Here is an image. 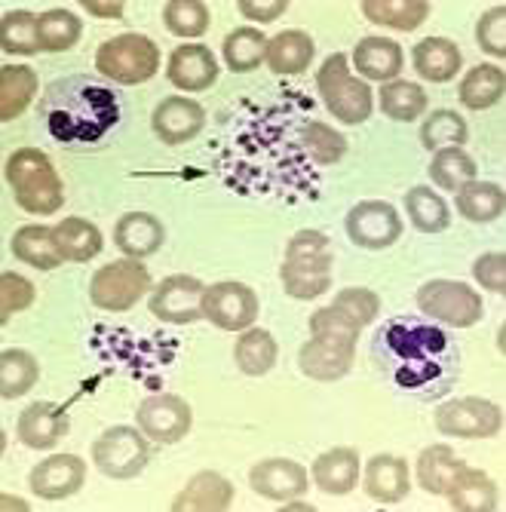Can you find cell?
<instances>
[{
    "instance_id": "1",
    "label": "cell",
    "mask_w": 506,
    "mask_h": 512,
    "mask_svg": "<svg viewBox=\"0 0 506 512\" xmlns=\"http://www.w3.org/2000/svg\"><path fill=\"white\" fill-rule=\"evenodd\" d=\"M372 362L396 393L414 402L445 399L460 381V344L421 316L384 319L372 335Z\"/></svg>"
},
{
    "instance_id": "2",
    "label": "cell",
    "mask_w": 506,
    "mask_h": 512,
    "mask_svg": "<svg viewBox=\"0 0 506 512\" xmlns=\"http://www.w3.org/2000/svg\"><path fill=\"white\" fill-rule=\"evenodd\" d=\"M37 126L53 145L68 151H96L111 145L126 120L120 89L96 74H65L43 89Z\"/></svg>"
},
{
    "instance_id": "3",
    "label": "cell",
    "mask_w": 506,
    "mask_h": 512,
    "mask_svg": "<svg viewBox=\"0 0 506 512\" xmlns=\"http://www.w3.org/2000/svg\"><path fill=\"white\" fill-rule=\"evenodd\" d=\"M7 181L16 203L31 215H53L65 203V188L53 160L37 148H19L10 154Z\"/></svg>"
},
{
    "instance_id": "4",
    "label": "cell",
    "mask_w": 506,
    "mask_h": 512,
    "mask_svg": "<svg viewBox=\"0 0 506 512\" xmlns=\"http://www.w3.org/2000/svg\"><path fill=\"white\" fill-rule=\"evenodd\" d=\"M316 86H319L322 102L332 111V117H338L341 123L356 126L372 117V108H375L372 86L350 74V59L344 53H332L322 62L316 74Z\"/></svg>"
},
{
    "instance_id": "5",
    "label": "cell",
    "mask_w": 506,
    "mask_h": 512,
    "mask_svg": "<svg viewBox=\"0 0 506 512\" xmlns=\"http://www.w3.org/2000/svg\"><path fill=\"white\" fill-rule=\"evenodd\" d=\"M96 68L108 83H148L160 68V46L145 34H117L96 50Z\"/></svg>"
},
{
    "instance_id": "6",
    "label": "cell",
    "mask_w": 506,
    "mask_h": 512,
    "mask_svg": "<svg viewBox=\"0 0 506 512\" xmlns=\"http://www.w3.org/2000/svg\"><path fill=\"white\" fill-rule=\"evenodd\" d=\"M151 289V273L138 258H120L105 264L89 283V301L99 310L123 313L135 307Z\"/></svg>"
},
{
    "instance_id": "7",
    "label": "cell",
    "mask_w": 506,
    "mask_h": 512,
    "mask_svg": "<svg viewBox=\"0 0 506 512\" xmlns=\"http://www.w3.org/2000/svg\"><path fill=\"white\" fill-rule=\"evenodd\" d=\"M418 307L427 319L442 322L448 329H470L485 313L482 298L473 286L454 279H433L418 289Z\"/></svg>"
},
{
    "instance_id": "8",
    "label": "cell",
    "mask_w": 506,
    "mask_h": 512,
    "mask_svg": "<svg viewBox=\"0 0 506 512\" xmlns=\"http://www.w3.org/2000/svg\"><path fill=\"white\" fill-rule=\"evenodd\" d=\"M92 460H96L102 476L126 482V479H135L148 467L151 445H148L142 430L111 427L96 439V445H92Z\"/></svg>"
},
{
    "instance_id": "9",
    "label": "cell",
    "mask_w": 506,
    "mask_h": 512,
    "mask_svg": "<svg viewBox=\"0 0 506 512\" xmlns=\"http://www.w3.org/2000/svg\"><path fill=\"white\" fill-rule=\"evenodd\" d=\"M436 430L457 439H491L503 427V411L491 399L464 396L436 408Z\"/></svg>"
},
{
    "instance_id": "10",
    "label": "cell",
    "mask_w": 506,
    "mask_h": 512,
    "mask_svg": "<svg viewBox=\"0 0 506 512\" xmlns=\"http://www.w3.org/2000/svg\"><path fill=\"white\" fill-rule=\"evenodd\" d=\"M258 295L237 279L212 283L203 292V316L221 332H246L258 319Z\"/></svg>"
},
{
    "instance_id": "11",
    "label": "cell",
    "mask_w": 506,
    "mask_h": 512,
    "mask_svg": "<svg viewBox=\"0 0 506 512\" xmlns=\"http://www.w3.org/2000/svg\"><path fill=\"white\" fill-rule=\"evenodd\" d=\"M135 421H138V430H142L151 442L172 445V442H181L191 433L194 414H191V405L181 396L157 393V396H148L142 405H138Z\"/></svg>"
},
{
    "instance_id": "12",
    "label": "cell",
    "mask_w": 506,
    "mask_h": 512,
    "mask_svg": "<svg viewBox=\"0 0 506 512\" xmlns=\"http://www.w3.org/2000/svg\"><path fill=\"white\" fill-rule=\"evenodd\" d=\"M347 237L359 249H390L402 237V218L387 200H362L347 212Z\"/></svg>"
},
{
    "instance_id": "13",
    "label": "cell",
    "mask_w": 506,
    "mask_h": 512,
    "mask_svg": "<svg viewBox=\"0 0 506 512\" xmlns=\"http://www.w3.org/2000/svg\"><path fill=\"white\" fill-rule=\"evenodd\" d=\"M203 292H206V286L200 283L197 276L172 273V276L163 279V283H157L148 307L160 322L191 325V322L203 319Z\"/></svg>"
},
{
    "instance_id": "14",
    "label": "cell",
    "mask_w": 506,
    "mask_h": 512,
    "mask_svg": "<svg viewBox=\"0 0 506 512\" xmlns=\"http://www.w3.org/2000/svg\"><path fill=\"white\" fill-rule=\"evenodd\" d=\"M86 482V467L77 454H50L31 470V491L40 500H65Z\"/></svg>"
},
{
    "instance_id": "15",
    "label": "cell",
    "mask_w": 506,
    "mask_h": 512,
    "mask_svg": "<svg viewBox=\"0 0 506 512\" xmlns=\"http://www.w3.org/2000/svg\"><path fill=\"white\" fill-rule=\"evenodd\" d=\"M249 485L255 494L267 500H295L307 491L310 476L304 473L301 463L289 457H270V460L255 463L249 473Z\"/></svg>"
},
{
    "instance_id": "16",
    "label": "cell",
    "mask_w": 506,
    "mask_h": 512,
    "mask_svg": "<svg viewBox=\"0 0 506 512\" xmlns=\"http://www.w3.org/2000/svg\"><path fill=\"white\" fill-rule=\"evenodd\" d=\"M151 126H154V135L166 145H184L197 138L206 126V111L200 102L194 99H181V96H172V99H163L151 117Z\"/></svg>"
},
{
    "instance_id": "17",
    "label": "cell",
    "mask_w": 506,
    "mask_h": 512,
    "mask_svg": "<svg viewBox=\"0 0 506 512\" xmlns=\"http://www.w3.org/2000/svg\"><path fill=\"white\" fill-rule=\"evenodd\" d=\"M71 430L68 411L53 405V402H34L19 414L16 433L22 439V445L34 448V451H53Z\"/></svg>"
},
{
    "instance_id": "18",
    "label": "cell",
    "mask_w": 506,
    "mask_h": 512,
    "mask_svg": "<svg viewBox=\"0 0 506 512\" xmlns=\"http://www.w3.org/2000/svg\"><path fill=\"white\" fill-rule=\"evenodd\" d=\"M166 74H169L172 86H178L181 92H203L218 80V62L209 46L184 43L178 50H172Z\"/></svg>"
},
{
    "instance_id": "19",
    "label": "cell",
    "mask_w": 506,
    "mask_h": 512,
    "mask_svg": "<svg viewBox=\"0 0 506 512\" xmlns=\"http://www.w3.org/2000/svg\"><path fill=\"white\" fill-rule=\"evenodd\" d=\"M353 353L350 347L332 344V341H307L298 350V368L304 371V378L319 381V384H335L350 375L353 368Z\"/></svg>"
},
{
    "instance_id": "20",
    "label": "cell",
    "mask_w": 506,
    "mask_h": 512,
    "mask_svg": "<svg viewBox=\"0 0 506 512\" xmlns=\"http://www.w3.org/2000/svg\"><path fill=\"white\" fill-rule=\"evenodd\" d=\"M166 230L151 212H126L114 227V243L126 258H151L160 252Z\"/></svg>"
},
{
    "instance_id": "21",
    "label": "cell",
    "mask_w": 506,
    "mask_h": 512,
    "mask_svg": "<svg viewBox=\"0 0 506 512\" xmlns=\"http://www.w3.org/2000/svg\"><path fill=\"white\" fill-rule=\"evenodd\" d=\"M230 503H234V485L215 470H203L172 500V509L175 512H224L230 509Z\"/></svg>"
},
{
    "instance_id": "22",
    "label": "cell",
    "mask_w": 506,
    "mask_h": 512,
    "mask_svg": "<svg viewBox=\"0 0 506 512\" xmlns=\"http://www.w3.org/2000/svg\"><path fill=\"white\" fill-rule=\"evenodd\" d=\"M362 485H365V494L378 503H399L411 488L408 463L396 454H378L368 460Z\"/></svg>"
},
{
    "instance_id": "23",
    "label": "cell",
    "mask_w": 506,
    "mask_h": 512,
    "mask_svg": "<svg viewBox=\"0 0 506 512\" xmlns=\"http://www.w3.org/2000/svg\"><path fill=\"white\" fill-rule=\"evenodd\" d=\"M445 497H448V506L454 512H491V509H497L494 482L488 479L485 470L467 467V463L454 473Z\"/></svg>"
},
{
    "instance_id": "24",
    "label": "cell",
    "mask_w": 506,
    "mask_h": 512,
    "mask_svg": "<svg viewBox=\"0 0 506 512\" xmlns=\"http://www.w3.org/2000/svg\"><path fill=\"white\" fill-rule=\"evenodd\" d=\"M313 482L326 494H350L359 485V454L356 448H329L313 460Z\"/></svg>"
},
{
    "instance_id": "25",
    "label": "cell",
    "mask_w": 506,
    "mask_h": 512,
    "mask_svg": "<svg viewBox=\"0 0 506 512\" xmlns=\"http://www.w3.org/2000/svg\"><path fill=\"white\" fill-rule=\"evenodd\" d=\"M313 53H316L313 37L307 31L289 28V31H280L276 37L267 40V56H264V62L270 65L273 74L295 77V74H301V71L310 68Z\"/></svg>"
},
{
    "instance_id": "26",
    "label": "cell",
    "mask_w": 506,
    "mask_h": 512,
    "mask_svg": "<svg viewBox=\"0 0 506 512\" xmlns=\"http://www.w3.org/2000/svg\"><path fill=\"white\" fill-rule=\"evenodd\" d=\"M353 68L365 80H396L402 71V46L387 37H362L353 50Z\"/></svg>"
},
{
    "instance_id": "27",
    "label": "cell",
    "mask_w": 506,
    "mask_h": 512,
    "mask_svg": "<svg viewBox=\"0 0 506 512\" xmlns=\"http://www.w3.org/2000/svg\"><path fill=\"white\" fill-rule=\"evenodd\" d=\"M411 62H414V71H418L427 83H448V80H454L464 59H460V50L451 40L427 37L414 46Z\"/></svg>"
},
{
    "instance_id": "28",
    "label": "cell",
    "mask_w": 506,
    "mask_h": 512,
    "mask_svg": "<svg viewBox=\"0 0 506 512\" xmlns=\"http://www.w3.org/2000/svg\"><path fill=\"white\" fill-rule=\"evenodd\" d=\"M13 255L34 270H56L65 258L56 246V230L43 224H25L13 234Z\"/></svg>"
},
{
    "instance_id": "29",
    "label": "cell",
    "mask_w": 506,
    "mask_h": 512,
    "mask_svg": "<svg viewBox=\"0 0 506 512\" xmlns=\"http://www.w3.org/2000/svg\"><path fill=\"white\" fill-rule=\"evenodd\" d=\"M53 230H56V246L65 261L86 264L102 252V230L86 218L71 215V218L59 221V227H53Z\"/></svg>"
},
{
    "instance_id": "30",
    "label": "cell",
    "mask_w": 506,
    "mask_h": 512,
    "mask_svg": "<svg viewBox=\"0 0 506 512\" xmlns=\"http://www.w3.org/2000/svg\"><path fill=\"white\" fill-rule=\"evenodd\" d=\"M362 13L368 22L393 31H418L430 16V4L427 0H365Z\"/></svg>"
},
{
    "instance_id": "31",
    "label": "cell",
    "mask_w": 506,
    "mask_h": 512,
    "mask_svg": "<svg viewBox=\"0 0 506 512\" xmlns=\"http://www.w3.org/2000/svg\"><path fill=\"white\" fill-rule=\"evenodd\" d=\"M37 92V74L28 65H4L0 71V120L22 117Z\"/></svg>"
},
{
    "instance_id": "32",
    "label": "cell",
    "mask_w": 506,
    "mask_h": 512,
    "mask_svg": "<svg viewBox=\"0 0 506 512\" xmlns=\"http://www.w3.org/2000/svg\"><path fill=\"white\" fill-rule=\"evenodd\" d=\"M457 212L476 224L494 221L506 212V194L494 181H470L457 191Z\"/></svg>"
},
{
    "instance_id": "33",
    "label": "cell",
    "mask_w": 506,
    "mask_h": 512,
    "mask_svg": "<svg viewBox=\"0 0 506 512\" xmlns=\"http://www.w3.org/2000/svg\"><path fill=\"white\" fill-rule=\"evenodd\" d=\"M298 138H301L304 157L316 166H335L347 154V138L341 132L329 129L326 123H319V120H301Z\"/></svg>"
},
{
    "instance_id": "34",
    "label": "cell",
    "mask_w": 506,
    "mask_h": 512,
    "mask_svg": "<svg viewBox=\"0 0 506 512\" xmlns=\"http://www.w3.org/2000/svg\"><path fill=\"white\" fill-rule=\"evenodd\" d=\"M276 356H280V347H276V341H273V335L267 329H246L237 338L234 362L249 378L267 375V371L276 365Z\"/></svg>"
},
{
    "instance_id": "35",
    "label": "cell",
    "mask_w": 506,
    "mask_h": 512,
    "mask_svg": "<svg viewBox=\"0 0 506 512\" xmlns=\"http://www.w3.org/2000/svg\"><path fill=\"white\" fill-rule=\"evenodd\" d=\"M506 92V74L497 65H479L473 68L464 83H460V102L470 111H488L494 108Z\"/></svg>"
},
{
    "instance_id": "36",
    "label": "cell",
    "mask_w": 506,
    "mask_h": 512,
    "mask_svg": "<svg viewBox=\"0 0 506 512\" xmlns=\"http://www.w3.org/2000/svg\"><path fill=\"white\" fill-rule=\"evenodd\" d=\"M460 467H464V460L451 451V445H430L418 457V482L427 494L445 497V491Z\"/></svg>"
},
{
    "instance_id": "37",
    "label": "cell",
    "mask_w": 506,
    "mask_h": 512,
    "mask_svg": "<svg viewBox=\"0 0 506 512\" xmlns=\"http://www.w3.org/2000/svg\"><path fill=\"white\" fill-rule=\"evenodd\" d=\"M378 102H381V111H384L390 120L411 123V120H418V117L427 111V92H424L418 83L390 80V83L381 86Z\"/></svg>"
},
{
    "instance_id": "38",
    "label": "cell",
    "mask_w": 506,
    "mask_h": 512,
    "mask_svg": "<svg viewBox=\"0 0 506 512\" xmlns=\"http://www.w3.org/2000/svg\"><path fill=\"white\" fill-rule=\"evenodd\" d=\"M40 378V365L28 350L10 347L0 353V393L4 399H19L25 396Z\"/></svg>"
},
{
    "instance_id": "39",
    "label": "cell",
    "mask_w": 506,
    "mask_h": 512,
    "mask_svg": "<svg viewBox=\"0 0 506 512\" xmlns=\"http://www.w3.org/2000/svg\"><path fill=\"white\" fill-rule=\"evenodd\" d=\"M83 22L71 10H46L37 16V40L43 53H65L80 40Z\"/></svg>"
},
{
    "instance_id": "40",
    "label": "cell",
    "mask_w": 506,
    "mask_h": 512,
    "mask_svg": "<svg viewBox=\"0 0 506 512\" xmlns=\"http://www.w3.org/2000/svg\"><path fill=\"white\" fill-rule=\"evenodd\" d=\"M267 56V37L258 28H234L224 37V62L230 71H255Z\"/></svg>"
},
{
    "instance_id": "41",
    "label": "cell",
    "mask_w": 506,
    "mask_h": 512,
    "mask_svg": "<svg viewBox=\"0 0 506 512\" xmlns=\"http://www.w3.org/2000/svg\"><path fill=\"white\" fill-rule=\"evenodd\" d=\"M405 212L421 234H442V230L451 224L448 203L433 188H411L405 194Z\"/></svg>"
},
{
    "instance_id": "42",
    "label": "cell",
    "mask_w": 506,
    "mask_h": 512,
    "mask_svg": "<svg viewBox=\"0 0 506 512\" xmlns=\"http://www.w3.org/2000/svg\"><path fill=\"white\" fill-rule=\"evenodd\" d=\"M430 181L439 184L442 191L457 194L464 184L476 181V160L460 148L436 151V157L430 160Z\"/></svg>"
},
{
    "instance_id": "43",
    "label": "cell",
    "mask_w": 506,
    "mask_h": 512,
    "mask_svg": "<svg viewBox=\"0 0 506 512\" xmlns=\"http://www.w3.org/2000/svg\"><path fill=\"white\" fill-rule=\"evenodd\" d=\"M470 138V126L457 111H436L427 117L421 126V145L427 151H445V148H460Z\"/></svg>"
},
{
    "instance_id": "44",
    "label": "cell",
    "mask_w": 506,
    "mask_h": 512,
    "mask_svg": "<svg viewBox=\"0 0 506 512\" xmlns=\"http://www.w3.org/2000/svg\"><path fill=\"white\" fill-rule=\"evenodd\" d=\"M0 46L10 56H34L40 50L37 19L28 10H13L0 19Z\"/></svg>"
},
{
    "instance_id": "45",
    "label": "cell",
    "mask_w": 506,
    "mask_h": 512,
    "mask_svg": "<svg viewBox=\"0 0 506 512\" xmlns=\"http://www.w3.org/2000/svg\"><path fill=\"white\" fill-rule=\"evenodd\" d=\"M163 19L175 37H203L209 28V7L197 0H169L163 7Z\"/></svg>"
},
{
    "instance_id": "46",
    "label": "cell",
    "mask_w": 506,
    "mask_h": 512,
    "mask_svg": "<svg viewBox=\"0 0 506 512\" xmlns=\"http://www.w3.org/2000/svg\"><path fill=\"white\" fill-rule=\"evenodd\" d=\"M310 332L319 341H332V344L356 350V341H359L362 329H359V325H353L344 313H338L335 307H326V310H316L310 316Z\"/></svg>"
},
{
    "instance_id": "47",
    "label": "cell",
    "mask_w": 506,
    "mask_h": 512,
    "mask_svg": "<svg viewBox=\"0 0 506 512\" xmlns=\"http://www.w3.org/2000/svg\"><path fill=\"white\" fill-rule=\"evenodd\" d=\"M332 307L338 313H344L353 325H359V329H365V325H372L375 316H378V307H381V298L372 292V289H341L332 301Z\"/></svg>"
},
{
    "instance_id": "48",
    "label": "cell",
    "mask_w": 506,
    "mask_h": 512,
    "mask_svg": "<svg viewBox=\"0 0 506 512\" xmlns=\"http://www.w3.org/2000/svg\"><path fill=\"white\" fill-rule=\"evenodd\" d=\"M34 304V286L19 273H4L0 276V319L10 322L13 313H22L25 307Z\"/></svg>"
},
{
    "instance_id": "49",
    "label": "cell",
    "mask_w": 506,
    "mask_h": 512,
    "mask_svg": "<svg viewBox=\"0 0 506 512\" xmlns=\"http://www.w3.org/2000/svg\"><path fill=\"white\" fill-rule=\"evenodd\" d=\"M476 40L488 56L506 59V7H491L479 25H476Z\"/></svg>"
},
{
    "instance_id": "50",
    "label": "cell",
    "mask_w": 506,
    "mask_h": 512,
    "mask_svg": "<svg viewBox=\"0 0 506 512\" xmlns=\"http://www.w3.org/2000/svg\"><path fill=\"white\" fill-rule=\"evenodd\" d=\"M280 279H283V289L286 295L298 298V301H313L319 295H326L329 286H332V273H295V270H286L280 267Z\"/></svg>"
},
{
    "instance_id": "51",
    "label": "cell",
    "mask_w": 506,
    "mask_h": 512,
    "mask_svg": "<svg viewBox=\"0 0 506 512\" xmlns=\"http://www.w3.org/2000/svg\"><path fill=\"white\" fill-rule=\"evenodd\" d=\"M473 276L482 289L503 295L506 292V255L503 252H485L482 258H476Z\"/></svg>"
},
{
    "instance_id": "52",
    "label": "cell",
    "mask_w": 506,
    "mask_h": 512,
    "mask_svg": "<svg viewBox=\"0 0 506 512\" xmlns=\"http://www.w3.org/2000/svg\"><path fill=\"white\" fill-rule=\"evenodd\" d=\"M329 255H332L329 237L319 234V230H298V234L289 240V249H286V261L329 258Z\"/></svg>"
},
{
    "instance_id": "53",
    "label": "cell",
    "mask_w": 506,
    "mask_h": 512,
    "mask_svg": "<svg viewBox=\"0 0 506 512\" xmlns=\"http://www.w3.org/2000/svg\"><path fill=\"white\" fill-rule=\"evenodd\" d=\"M289 10L286 0H240V13L252 22H273L276 16H283Z\"/></svg>"
},
{
    "instance_id": "54",
    "label": "cell",
    "mask_w": 506,
    "mask_h": 512,
    "mask_svg": "<svg viewBox=\"0 0 506 512\" xmlns=\"http://www.w3.org/2000/svg\"><path fill=\"white\" fill-rule=\"evenodd\" d=\"M83 10L92 13L96 19H120L123 4H96V0H83Z\"/></svg>"
}]
</instances>
